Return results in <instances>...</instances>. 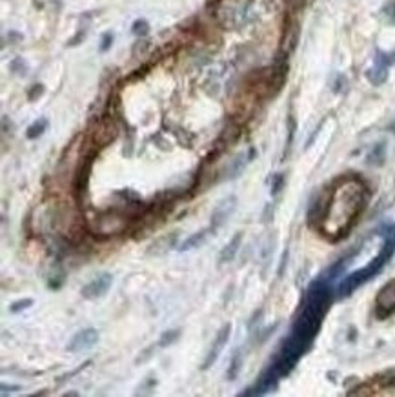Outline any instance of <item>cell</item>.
<instances>
[{"instance_id": "6da1fadb", "label": "cell", "mask_w": 395, "mask_h": 397, "mask_svg": "<svg viewBox=\"0 0 395 397\" xmlns=\"http://www.w3.org/2000/svg\"><path fill=\"white\" fill-rule=\"evenodd\" d=\"M370 192L364 182L355 177H344L328 188L319 197L315 212V224L321 233L331 241L344 237L364 212Z\"/></svg>"}, {"instance_id": "7a4b0ae2", "label": "cell", "mask_w": 395, "mask_h": 397, "mask_svg": "<svg viewBox=\"0 0 395 397\" xmlns=\"http://www.w3.org/2000/svg\"><path fill=\"white\" fill-rule=\"evenodd\" d=\"M129 219L126 213L122 212L120 208L115 210H104V212H97L93 221H89V232L93 233L95 237H113L122 233L124 230L128 228Z\"/></svg>"}, {"instance_id": "3957f363", "label": "cell", "mask_w": 395, "mask_h": 397, "mask_svg": "<svg viewBox=\"0 0 395 397\" xmlns=\"http://www.w3.org/2000/svg\"><path fill=\"white\" fill-rule=\"evenodd\" d=\"M115 137H117L115 122H113L111 117H104V119H100V121L93 126L89 139H91V144L95 146L97 149H100V148H104V146H108L109 142L115 141Z\"/></svg>"}, {"instance_id": "277c9868", "label": "cell", "mask_w": 395, "mask_h": 397, "mask_svg": "<svg viewBox=\"0 0 395 397\" xmlns=\"http://www.w3.org/2000/svg\"><path fill=\"white\" fill-rule=\"evenodd\" d=\"M395 312V279L383 286L375 299V313L379 319L391 315Z\"/></svg>"}, {"instance_id": "5b68a950", "label": "cell", "mask_w": 395, "mask_h": 397, "mask_svg": "<svg viewBox=\"0 0 395 397\" xmlns=\"http://www.w3.org/2000/svg\"><path fill=\"white\" fill-rule=\"evenodd\" d=\"M97 341H99V332L95 328H84L71 337V341L68 343V352H84V350L93 348Z\"/></svg>"}, {"instance_id": "8992f818", "label": "cell", "mask_w": 395, "mask_h": 397, "mask_svg": "<svg viewBox=\"0 0 395 397\" xmlns=\"http://www.w3.org/2000/svg\"><path fill=\"white\" fill-rule=\"evenodd\" d=\"M111 282L113 277L109 273H100L99 277H95L93 281H89L82 288V297H86V299H99V297H102L104 293L108 292Z\"/></svg>"}, {"instance_id": "52a82bcc", "label": "cell", "mask_w": 395, "mask_h": 397, "mask_svg": "<svg viewBox=\"0 0 395 397\" xmlns=\"http://www.w3.org/2000/svg\"><path fill=\"white\" fill-rule=\"evenodd\" d=\"M230 335H232V326H230V325H224L222 330L219 332V335H217V339L213 341V345H212V348H210V352H208L206 361L202 363V370H208L210 366L213 365V363L217 361V357L220 355L222 348L226 346V343H228V339H230Z\"/></svg>"}, {"instance_id": "ba28073f", "label": "cell", "mask_w": 395, "mask_h": 397, "mask_svg": "<svg viewBox=\"0 0 395 397\" xmlns=\"http://www.w3.org/2000/svg\"><path fill=\"white\" fill-rule=\"evenodd\" d=\"M235 204H237V199L233 195H228L226 199H222L212 213V228H219V226H222L224 222L228 221V217L233 213Z\"/></svg>"}, {"instance_id": "9c48e42d", "label": "cell", "mask_w": 395, "mask_h": 397, "mask_svg": "<svg viewBox=\"0 0 395 397\" xmlns=\"http://www.w3.org/2000/svg\"><path fill=\"white\" fill-rule=\"evenodd\" d=\"M175 242H177V232L168 233V235H162V237H159V239H155V242H152V246H149L146 253H148L149 257L166 255V253L175 246Z\"/></svg>"}, {"instance_id": "30bf717a", "label": "cell", "mask_w": 395, "mask_h": 397, "mask_svg": "<svg viewBox=\"0 0 395 397\" xmlns=\"http://www.w3.org/2000/svg\"><path fill=\"white\" fill-rule=\"evenodd\" d=\"M240 239H242V233H235L232 241H230L226 246H224L222 252H220V257H219V262H220V264H226V262L233 261V257H235L237 250H239Z\"/></svg>"}, {"instance_id": "8fae6325", "label": "cell", "mask_w": 395, "mask_h": 397, "mask_svg": "<svg viewBox=\"0 0 395 397\" xmlns=\"http://www.w3.org/2000/svg\"><path fill=\"white\" fill-rule=\"evenodd\" d=\"M212 230L213 228L202 230V232L193 233V235H190L188 239H184V242L180 244V252H188V250H193V248H197V246L204 244V242H206V237L210 235V232H212Z\"/></svg>"}, {"instance_id": "7c38bea8", "label": "cell", "mask_w": 395, "mask_h": 397, "mask_svg": "<svg viewBox=\"0 0 395 397\" xmlns=\"http://www.w3.org/2000/svg\"><path fill=\"white\" fill-rule=\"evenodd\" d=\"M46 128H48V121H46V119H39V121H35L31 126H29L26 135H28V139L33 141V139H39V137L46 131Z\"/></svg>"}, {"instance_id": "4fadbf2b", "label": "cell", "mask_w": 395, "mask_h": 397, "mask_svg": "<svg viewBox=\"0 0 395 397\" xmlns=\"http://www.w3.org/2000/svg\"><path fill=\"white\" fill-rule=\"evenodd\" d=\"M244 164H246V159H244V157H237L235 161L228 166V169L224 172L222 177H224V179H233V177L239 175V172L244 168Z\"/></svg>"}, {"instance_id": "5bb4252c", "label": "cell", "mask_w": 395, "mask_h": 397, "mask_svg": "<svg viewBox=\"0 0 395 397\" xmlns=\"http://www.w3.org/2000/svg\"><path fill=\"white\" fill-rule=\"evenodd\" d=\"M179 335H180V332L179 330H168V332H164L162 335H160V339H159V346H170V345H173V343L179 339Z\"/></svg>"}, {"instance_id": "9a60e30c", "label": "cell", "mask_w": 395, "mask_h": 397, "mask_svg": "<svg viewBox=\"0 0 395 397\" xmlns=\"http://www.w3.org/2000/svg\"><path fill=\"white\" fill-rule=\"evenodd\" d=\"M131 31H133V35H137V36H146L149 33V24L144 21V18H139V21L133 22Z\"/></svg>"}, {"instance_id": "2e32d148", "label": "cell", "mask_w": 395, "mask_h": 397, "mask_svg": "<svg viewBox=\"0 0 395 397\" xmlns=\"http://www.w3.org/2000/svg\"><path fill=\"white\" fill-rule=\"evenodd\" d=\"M42 93H44V86L42 84H35V86H31V89L28 91V99L29 101H36L39 97H42Z\"/></svg>"}, {"instance_id": "e0dca14e", "label": "cell", "mask_w": 395, "mask_h": 397, "mask_svg": "<svg viewBox=\"0 0 395 397\" xmlns=\"http://www.w3.org/2000/svg\"><path fill=\"white\" fill-rule=\"evenodd\" d=\"M33 305V301H31V299H24V301H16V303H13V305H11V308H9V310H11V312H22V310H26V308H29V306H31Z\"/></svg>"}, {"instance_id": "ac0fdd59", "label": "cell", "mask_w": 395, "mask_h": 397, "mask_svg": "<svg viewBox=\"0 0 395 397\" xmlns=\"http://www.w3.org/2000/svg\"><path fill=\"white\" fill-rule=\"evenodd\" d=\"M113 44V33H104L100 41V51H108Z\"/></svg>"}, {"instance_id": "d6986e66", "label": "cell", "mask_w": 395, "mask_h": 397, "mask_svg": "<svg viewBox=\"0 0 395 397\" xmlns=\"http://www.w3.org/2000/svg\"><path fill=\"white\" fill-rule=\"evenodd\" d=\"M11 71L13 73H24L26 71V62L22 61V59H15V61L11 62Z\"/></svg>"}, {"instance_id": "ffe728a7", "label": "cell", "mask_w": 395, "mask_h": 397, "mask_svg": "<svg viewBox=\"0 0 395 397\" xmlns=\"http://www.w3.org/2000/svg\"><path fill=\"white\" fill-rule=\"evenodd\" d=\"M239 353H235V357H233V361H232V366H230V372H228V379H235L237 372H239Z\"/></svg>"}, {"instance_id": "44dd1931", "label": "cell", "mask_w": 395, "mask_h": 397, "mask_svg": "<svg viewBox=\"0 0 395 397\" xmlns=\"http://www.w3.org/2000/svg\"><path fill=\"white\" fill-rule=\"evenodd\" d=\"M290 4H293V6H303V2L304 0H288Z\"/></svg>"}]
</instances>
